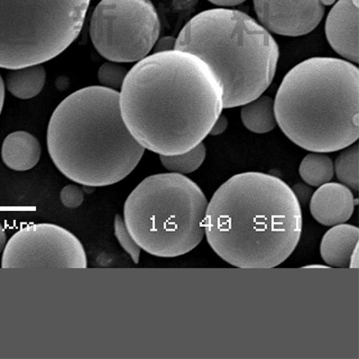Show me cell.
Wrapping results in <instances>:
<instances>
[{
    "label": "cell",
    "instance_id": "cell-28",
    "mask_svg": "<svg viewBox=\"0 0 359 359\" xmlns=\"http://www.w3.org/2000/svg\"><path fill=\"white\" fill-rule=\"evenodd\" d=\"M5 101V84L3 81L1 75H0V114H1L3 105Z\"/></svg>",
    "mask_w": 359,
    "mask_h": 359
},
{
    "label": "cell",
    "instance_id": "cell-17",
    "mask_svg": "<svg viewBox=\"0 0 359 359\" xmlns=\"http://www.w3.org/2000/svg\"><path fill=\"white\" fill-rule=\"evenodd\" d=\"M299 175L306 184L320 187L332 181L334 176V165L328 156L313 152L304 157L301 162Z\"/></svg>",
    "mask_w": 359,
    "mask_h": 359
},
{
    "label": "cell",
    "instance_id": "cell-19",
    "mask_svg": "<svg viewBox=\"0 0 359 359\" xmlns=\"http://www.w3.org/2000/svg\"><path fill=\"white\" fill-rule=\"evenodd\" d=\"M206 157V147L198 144L190 151L176 156H160L163 168L180 175L191 174L201 168Z\"/></svg>",
    "mask_w": 359,
    "mask_h": 359
},
{
    "label": "cell",
    "instance_id": "cell-25",
    "mask_svg": "<svg viewBox=\"0 0 359 359\" xmlns=\"http://www.w3.org/2000/svg\"><path fill=\"white\" fill-rule=\"evenodd\" d=\"M227 127H229V120L224 115H220L215 123L212 129H211L210 135L211 136H219L226 130Z\"/></svg>",
    "mask_w": 359,
    "mask_h": 359
},
{
    "label": "cell",
    "instance_id": "cell-20",
    "mask_svg": "<svg viewBox=\"0 0 359 359\" xmlns=\"http://www.w3.org/2000/svg\"><path fill=\"white\" fill-rule=\"evenodd\" d=\"M128 72L118 62L102 64L98 70V79L104 88L117 90L121 88Z\"/></svg>",
    "mask_w": 359,
    "mask_h": 359
},
{
    "label": "cell",
    "instance_id": "cell-8",
    "mask_svg": "<svg viewBox=\"0 0 359 359\" xmlns=\"http://www.w3.org/2000/svg\"><path fill=\"white\" fill-rule=\"evenodd\" d=\"M159 34L158 15L150 0H102L90 24L95 49L114 62H140Z\"/></svg>",
    "mask_w": 359,
    "mask_h": 359
},
{
    "label": "cell",
    "instance_id": "cell-24",
    "mask_svg": "<svg viewBox=\"0 0 359 359\" xmlns=\"http://www.w3.org/2000/svg\"><path fill=\"white\" fill-rule=\"evenodd\" d=\"M176 39L175 37L165 36L162 39L157 40L155 44L156 53H160V51H168L175 50Z\"/></svg>",
    "mask_w": 359,
    "mask_h": 359
},
{
    "label": "cell",
    "instance_id": "cell-15",
    "mask_svg": "<svg viewBox=\"0 0 359 359\" xmlns=\"http://www.w3.org/2000/svg\"><path fill=\"white\" fill-rule=\"evenodd\" d=\"M46 81V72L41 64L12 69L6 76V88L15 97L31 99L40 94Z\"/></svg>",
    "mask_w": 359,
    "mask_h": 359
},
{
    "label": "cell",
    "instance_id": "cell-7",
    "mask_svg": "<svg viewBox=\"0 0 359 359\" xmlns=\"http://www.w3.org/2000/svg\"><path fill=\"white\" fill-rule=\"evenodd\" d=\"M90 0H0V67L59 56L78 38Z\"/></svg>",
    "mask_w": 359,
    "mask_h": 359
},
{
    "label": "cell",
    "instance_id": "cell-2",
    "mask_svg": "<svg viewBox=\"0 0 359 359\" xmlns=\"http://www.w3.org/2000/svg\"><path fill=\"white\" fill-rule=\"evenodd\" d=\"M303 230L301 205L274 175H233L208 204L205 236L219 257L240 269H272L296 250Z\"/></svg>",
    "mask_w": 359,
    "mask_h": 359
},
{
    "label": "cell",
    "instance_id": "cell-18",
    "mask_svg": "<svg viewBox=\"0 0 359 359\" xmlns=\"http://www.w3.org/2000/svg\"><path fill=\"white\" fill-rule=\"evenodd\" d=\"M358 159L357 143L346 147L336 159L334 172L342 184L351 191H358Z\"/></svg>",
    "mask_w": 359,
    "mask_h": 359
},
{
    "label": "cell",
    "instance_id": "cell-10",
    "mask_svg": "<svg viewBox=\"0 0 359 359\" xmlns=\"http://www.w3.org/2000/svg\"><path fill=\"white\" fill-rule=\"evenodd\" d=\"M253 3L264 27L284 36L311 33L325 12L322 0H253Z\"/></svg>",
    "mask_w": 359,
    "mask_h": 359
},
{
    "label": "cell",
    "instance_id": "cell-6",
    "mask_svg": "<svg viewBox=\"0 0 359 359\" xmlns=\"http://www.w3.org/2000/svg\"><path fill=\"white\" fill-rule=\"evenodd\" d=\"M208 204L198 185L184 175H154L127 198L124 223L144 252L176 258L187 255L203 240Z\"/></svg>",
    "mask_w": 359,
    "mask_h": 359
},
{
    "label": "cell",
    "instance_id": "cell-5",
    "mask_svg": "<svg viewBox=\"0 0 359 359\" xmlns=\"http://www.w3.org/2000/svg\"><path fill=\"white\" fill-rule=\"evenodd\" d=\"M175 50L200 57L223 89L224 108L242 107L264 94L280 57L269 32L245 13L215 8L186 24Z\"/></svg>",
    "mask_w": 359,
    "mask_h": 359
},
{
    "label": "cell",
    "instance_id": "cell-13",
    "mask_svg": "<svg viewBox=\"0 0 359 359\" xmlns=\"http://www.w3.org/2000/svg\"><path fill=\"white\" fill-rule=\"evenodd\" d=\"M359 229L349 224L332 226L323 236L320 245V256L327 265L349 268L355 250L358 248Z\"/></svg>",
    "mask_w": 359,
    "mask_h": 359
},
{
    "label": "cell",
    "instance_id": "cell-27",
    "mask_svg": "<svg viewBox=\"0 0 359 359\" xmlns=\"http://www.w3.org/2000/svg\"><path fill=\"white\" fill-rule=\"evenodd\" d=\"M8 239H6V233L2 224L0 223V255L4 251Z\"/></svg>",
    "mask_w": 359,
    "mask_h": 359
},
{
    "label": "cell",
    "instance_id": "cell-16",
    "mask_svg": "<svg viewBox=\"0 0 359 359\" xmlns=\"http://www.w3.org/2000/svg\"><path fill=\"white\" fill-rule=\"evenodd\" d=\"M243 125L255 133H269L277 126L274 100L269 95L259 97L243 104L241 111Z\"/></svg>",
    "mask_w": 359,
    "mask_h": 359
},
{
    "label": "cell",
    "instance_id": "cell-14",
    "mask_svg": "<svg viewBox=\"0 0 359 359\" xmlns=\"http://www.w3.org/2000/svg\"><path fill=\"white\" fill-rule=\"evenodd\" d=\"M41 149L39 140L27 131L9 134L3 142L1 156L8 168L28 171L39 163Z\"/></svg>",
    "mask_w": 359,
    "mask_h": 359
},
{
    "label": "cell",
    "instance_id": "cell-22",
    "mask_svg": "<svg viewBox=\"0 0 359 359\" xmlns=\"http://www.w3.org/2000/svg\"><path fill=\"white\" fill-rule=\"evenodd\" d=\"M60 201L67 208H76L84 202L85 194L79 186L76 184L66 185L60 191Z\"/></svg>",
    "mask_w": 359,
    "mask_h": 359
},
{
    "label": "cell",
    "instance_id": "cell-1",
    "mask_svg": "<svg viewBox=\"0 0 359 359\" xmlns=\"http://www.w3.org/2000/svg\"><path fill=\"white\" fill-rule=\"evenodd\" d=\"M121 115L135 140L160 156L190 151L210 134L224 108L210 67L185 51H160L137 62L120 93Z\"/></svg>",
    "mask_w": 359,
    "mask_h": 359
},
{
    "label": "cell",
    "instance_id": "cell-12",
    "mask_svg": "<svg viewBox=\"0 0 359 359\" xmlns=\"http://www.w3.org/2000/svg\"><path fill=\"white\" fill-rule=\"evenodd\" d=\"M309 203L314 220L322 226L331 227L348 222L355 207L353 192L338 182L320 185L313 192Z\"/></svg>",
    "mask_w": 359,
    "mask_h": 359
},
{
    "label": "cell",
    "instance_id": "cell-3",
    "mask_svg": "<svg viewBox=\"0 0 359 359\" xmlns=\"http://www.w3.org/2000/svg\"><path fill=\"white\" fill-rule=\"evenodd\" d=\"M47 145L60 172L88 187L123 181L145 152L124 123L120 93L98 86L78 90L57 105Z\"/></svg>",
    "mask_w": 359,
    "mask_h": 359
},
{
    "label": "cell",
    "instance_id": "cell-30",
    "mask_svg": "<svg viewBox=\"0 0 359 359\" xmlns=\"http://www.w3.org/2000/svg\"><path fill=\"white\" fill-rule=\"evenodd\" d=\"M304 268H329L327 266L314 265V266H306Z\"/></svg>",
    "mask_w": 359,
    "mask_h": 359
},
{
    "label": "cell",
    "instance_id": "cell-9",
    "mask_svg": "<svg viewBox=\"0 0 359 359\" xmlns=\"http://www.w3.org/2000/svg\"><path fill=\"white\" fill-rule=\"evenodd\" d=\"M1 267L86 269L88 257L82 243L69 230L55 224H32L6 243Z\"/></svg>",
    "mask_w": 359,
    "mask_h": 359
},
{
    "label": "cell",
    "instance_id": "cell-29",
    "mask_svg": "<svg viewBox=\"0 0 359 359\" xmlns=\"http://www.w3.org/2000/svg\"><path fill=\"white\" fill-rule=\"evenodd\" d=\"M323 4L325 6H330L335 2V0H322Z\"/></svg>",
    "mask_w": 359,
    "mask_h": 359
},
{
    "label": "cell",
    "instance_id": "cell-11",
    "mask_svg": "<svg viewBox=\"0 0 359 359\" xmlns=\"http://www.w3.org/2000/svg\"><path fill=\"white\" fill-rule=\"evenodd\" d=\"M359 0H339L329 13L327 39L332 49L349 62L358 63Z\"/></svg>",
    "mask_w": 359,
    "mask_h": 359
},
{
    "label": "cell",
    "instance_id": "cell-23",
    "mask_svg": "<svg viewBox=\"0 0 359 359\" xmlns=\"http://www.w3.org/2000/svg\"><path fill=\"white\" fill-rule=\"evenodd\" d=\"M292 190H293L300 205L306 206V205L309 203L313 191L312 188L309 187V184H297L294 186V188L292 189Z\"/></svg>",
    "mask_w": 359,
    "mask_h": 359
},
{
    "label": "cell",
    "instance_id": "cell-21",
    "mask_svg": "<svg viewBox=\"0 0 359 359\" xmlns=\"http://www.w3.org/2000/svg\"><path fill=\"white\" fill-rule=\"evenodd\" d=\"M114 235L117 241L123 247L124 251L130 255L134 264H139L140 259L141 248L134 241L130 236L129 230L125 226L123 217L117 215L114 219Z\"/></svg>",
    "mask_w": 359,
    "mask_h": 359
},
{
    "label": "cell",
    "instance_id": "cell-26",
    "mask_svg": "<svg viewBox=\"0 0 359 359\" xmlns=\"http://www.w3.org/2000/svg\"><path fill=\"white\" fill-rule=\"evenodd\" d=\"M208 1L219 6H233L242 4L246 0H208Z\"/></svg>",
    "mask_w": 359,
    "mask_h": 359
},
{
    "label": "cell",
    "instance_id": "cell-4",
    "mask_svg": "<svg viewBox=\"0 0 359 359\" xmlns=\"http://www.w3.org/2000/svg\"><path fill=\"white\" fill-rule=\"evenodd\" d=\"M359 72L353 63L317 57L285 76L274 101L277 123L297 146L331 153L357 142Z\"/></svg>",
    "mask_w": 359,
    "mask_h": 359
}]
</instances>
